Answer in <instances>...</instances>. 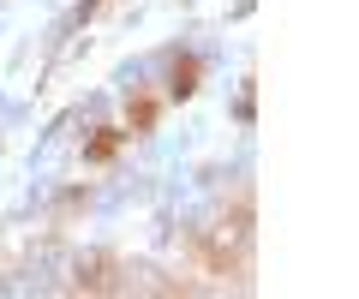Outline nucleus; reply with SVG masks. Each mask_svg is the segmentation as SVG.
<instances>
[{
	"mask_svg": "<svg viewBox=\"0 0 359 299\" xmlns=\"http://www.w3.org/2000/svg\"><path fill=\"white\" fill-rule=\"evenodd\" d=\"M198 72H204V66H198V54L174 60V96H192V90H198Z\"/></svg>",
	"mask_w": 359,
	"mask_h": 299,
	"instance_id": "f257e3e1",
	"label": "nucleus"
},
{
	"mask_svg": "<svg viewBox=\"0 0 359 299\" xmlns=\"http://www.w3.org/2000/svg\"><path fill=\"white\" fill-rule=\"evenodd\" d=\"M126 126H132V132H150V126H156V96H138V102L126 108Z\"/></svg>",
	"mask_w": 359,
	"mask_h": 299,
	"instance_id": "f03ea898",
	"label": "nucleus"
},
{
	"mask_svg": "<svg viewBox=\"0 0 359 299\" xmlns=\"http://www.w3.org/2000/svg\"><path fill=\"white\" fill-rule=\"evenodd\" d=\"M114 150H120V132H102V138L90 144L84 156H90V162H108V156H114Z\"/></svg>",
	"mask_w": 359,
	"mask_h": 299,
	"instance_id": "7ed1b4c3",
	"label": "nucleus"
}]
</instances>
